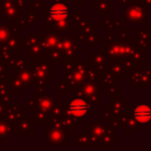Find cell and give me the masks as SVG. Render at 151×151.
<instances>
[{"instance_id":"1","label":"cell","mask_w":151,"mask_h":151,"mask_svg":"<svg viewBox=\"0 0 151 151\" xmlns=\"http://www.w3.org/2000/svg\"><path fill=\"white\" fill-rule=\"evenodd\" d=\"M88 111V105L83 99H73L68 106V113L75 117L84 116Z\"/></svg>"},{"instance_id":"2","label":"cell","mask_w":151,"mask_h":151,"mask_svg":"<svg viewBox=\"0 0 151 151\" xmlns=\"http://www.w3.org/2000/svg\"><path fill=\"white\" fill-rule=\"evenodd\" d=\"M134 115L139 122L146 123L151 120V108L146 105H140L134 109Z\"/></svg>"},{"instance_id":"3","label":"cell","mask_w":151,"mask_h":151,"mask_svg":"<svg viewBox=\"0 0 151 151\" xmlns=\"http://www.w3.org/2000/svg\"><path fill=\"white\" fill-rule=\"evenodd\" d=\"M50 13L51 16L54 18V20H56V21H62V20H64L68 16V9H67V7L64 4L57 3V4L53 5Z\"/></svg>"}]
</instances>
